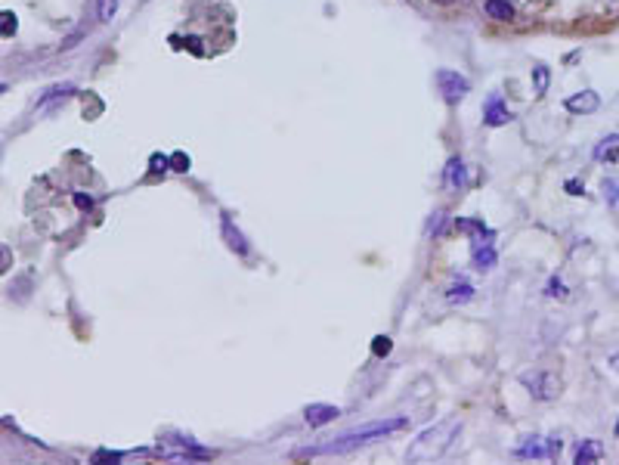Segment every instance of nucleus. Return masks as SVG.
<instances>
[{"label": "nucleus", "instance_id": "f257e3e1", "mask_svg": "<svg viewBox=\"0 0 619 465\" xmlns=\"http://www.w3.org/2000/svg\"><path fill=\"white\" fill-rule=\"evenodd\" d=\"M406 428V419H384V422H369V425L356 428V431H347V434L335 437V441L328 444H319V447H310V450H303V456H325V453H353L359 450V447L372 444L375 437H384L390 431H400Z\"/></svg>", "mask_w": 619, "mask_h": 465}, {"label": "nucleus", "instance_id": "f03ea898", "mask_svg": "<svg viewBox=\"0 0 619 465\" xmlns=\"http://www.w3.org/2000/svg\"><path fill=\"white\" fill-rule=\"evenodd\" d=\"M455 431H459V422H443V425L428 428L425 434H421L418 441L409 447V459L412 462H434V459H440L446 447L452 444Z\"/></svg>", "mask_w": 619, "mask_h": 465}, {"label": "nucleus", "instance_id": "7ed1b4c3", "mask_svg": "<svg viewBox=\"0 0 619 465\" xmlns=\"http://www.w3.org/2000/svg\"><path fill=\"white\" fill-rule=\"evenodd\" d=\"M437 87H440V93H443L446 103H459V99L468 97L471 81L464 78V75L452 72V69H440L437 72Z\"/></svg>", "mask_w": 619, "mask_h": 465}, {"label": "nucleus", "instance_id": "20e7f679", "mask_svg": "<svg viewBox=\"0 0 619 465\" xmlns=\"http://www.w3.org/2000/svg\"><path fill=\"white\" fill-rule=\"evenodd\" d=\"M520 382L527 385V391L536 400H554L557 391H561V382L551 372H527V376H520Z\"/></svg>", "mask_w": 619, "mask_h": 465}, {"label": "nucleus", "instance_id": "39448f33", "mask_svg": "<svg viewBox=\"0 0 619 465\" xmlns=\"http://www.w3.org/2000/svg\"><path fill=\"white\" fill-rule=\"evenodd\" d=\"M598 106H601V97L595 90H579L564 99V109L573 115H591V112H598Z\"/></svg>", "mask_w": 619, "mask_h": 465}, {"label": "nucleus", "instance_id": "423d86ee", "mask_svg": "<svg viewBox=\"0 0 619 465\" xmlns=\"http://www.w3.org/2000/svg\"><path fill=\"white\" fill-rule=\"evenodd\" d=\"M338 416H341V410H338L335 403H310L307 412H303L310 428H322V425H328V422H335Z\"/></svg>", "mask_w": 619, "mask_h": 465}, {"label": "nucleus", "instance_id": "0eeeda50", "mask_svg": "<svg viewBox=\"0 0 619 465\" xmlns=\"http://www.w3.org/2000/svg\"><path fill=\"white\" fill-rule=\"evenodd\" d=\"M443 183L449 192H459L464 183H468V168H464V162L459 155H452L446 162V171H443Z\"/></svg>", "mask_w": 619, "mask_h": 465}, {"label": "nucleus", "instance_id": "6e6552de", "mask_svg": "<svg viewBox=\"0 0 619 465\" xmlns=\"http://www.w3.org/2000/svg\"><path fill=\"white\" fill-rule=\"evenodd\" d=\"M511 109L502 103V97H489L486 109H483V124H489V128H502V124L511 121Z\"/></svg>", "mask_w": 619, "mask_h": 465}, {"label": "nucleus", "instance_id": "1a4fd4ad", "mask_svg": "<svg viewBox=\"0 0 619 465\" xmlns=\"http://www.w3.org/2000/svg\"><path fill=\"white\" fill-rule=\"evenodd\" d=\"M220 224H223L226 245H230V248L235 251V255H242V258L248 255V251H251V245L245 242V236H242V230H239V226H233V221H230V217H226V214H223V221H220Z\"/></svg>", "mask_w": 619, "mask_h": 465}, {"label": "nucleus", "instance_id": "9d476101", "mask_svg": "<svg viewBox=\"0 0 619 465\" xmlns=\"http://www.w3.org/2000/svg\"><path fill=\"white\" fill-rule=\"evenodd\" d=\"M601 456H604V444L601 441H582L579 447H576L573 462L576 465H591V462H598Z\"/></svg>", "mask_w": 619, "mask_h": 465}, {"label": "nucleus", "instance_id": "9b49d317", "mask_svg": "<svg viewBox=\"0 0 619 465\" xmlns=\"http://www.w3.org/2000/svg\"><path fill=\"white\" fill-rule=\"evenodd\" d=\"M595 158L598 162H610L616 165L619 162V133H610V137H604L595 146Z\"/></svg>", "mask_w": 619, "mask_h": 465}, {"label": "nucleus", "instance_id": "f8f14e48", "mask_svg": "<svg viewBox=\"0 0 619 465\" xmlns=\"http://www.w3.org/2000/svg\"><path fill=\"white\" fill-rule=\"evenodd\" d=\"M483 10H486V16L489 19H496V22H511L514 19V6L508 4V0H486Z\"/></svg>", "mask_w": 619, "mask_h": 465}, {"label": "nucleus", "instance_id": "ddd939ff", "mask_svg": "<svg viewBox=\"0 0 619 465\" xmlns=\"http://www.w3.org/2000/svg\"><path fill=\"white\" fill-rule=\"evenodd\" d=\"M471 298H474V289H471L468 279H455V283L449 285V292H446L449 304H464V301H471Z\"/></svg>", "mask_w": 619, "mask_h": 465}, {"label": "nucleus", "instance_id": "4468645a", "mask_svg": "<svg viewBox=\"0 0 619 465\" xmlns=\"http://www.w3.org/2000/svg\"><path fill=\"white\" fill-rule=\"evenodd\" d=\"M474 267L477 270H489V267H496V251H493V245H474Z\"/></svg>", "mask_w": 619, "mask_h": 465}, {"label": "nucleus", "instance_id": "2eb2a0df", "mask_svg": "<svg viewBox=\"0 0 619 465\" xmlns=\"http://www.w3.org/2000/svg\"><path fill=\"white\" fill-rule=\"evenodd\" d=\"M517 456H523V459H548V447H542L539 441H530L517 447Z\"/></svg>", "mask_w": 619, "mask_h": 465}, {"label": "nucleus", "instance_id": "dca6fc26", "mask_svg": "<svg viewBox=\"0 0 619 465\" xmlns=\"http://www.w3.org/2000/svg\"><path fill=\"white\" fill-rule=\"evenodd\" d=\"M548 81H551V72H548V65H532V90L539 93H545L548 90Z\"/></svg>", "mask_w": 619, "mask_h": 465}, {"label": "nucleus", "instance_id": "f3484780", "mask_svg": "<svg viewBox=\"0 0 619 465\" xmlns=\"http://www.w3.org/2000/svg\"><path fill=\"white\" fill-rule=\"evenodd\" d=\"M601 190H604V202L610 208H619V180L616 177H607L604 183H601Z\"/></svg>", "mask_w": 619, "mask_h": 465}, {"label": "nucleus", "instance_id": "a211bd4d", "mask_svg": "<svg viewBox=\"0 0 619 465\" xmlns=\"http://www.w3.org/2000/svg\"><path fill=\"white\" fill-rule=\"evenodd\" d=\"M16 28H19V22H16V16L10 10L0 13V38H13Z\"/></svg>", "mask_w": 619, "mask_h": 465}, {"label": "nucleus", "instance_id": "6ab92c4d", "mask_svg": "<svg viewBox=\"0 0 619 465\" xmlns=\"http://www.w3.org/2000/svg\"><path fill=\"white\" fill-rule=\"evenodd\" d=\"M72 84H59V87H50V93H44V97L38 99V106H47V103H53V99H59V97H72Z\"/></svg>", "mask_w": 619, "mask_h": 465}, {"label": "nucleus", "instance_id": "aec40b11", "mask_svg": "<svg viewBox=\"0 0 619 465\" xmlns=\"http://www.w3.org/2000/svg\"><path fill=\"white\" fill-rule=\"evenodd\" d=\"M96 10H99V22H112L118 13V0H96Z\"/></svg>", "mask_w": 619, "mask_h": 465}, {"label": "nucleus", "instance_id": "412c9836", "mask_svg": "<svg viewBox=\"0 0 619 465\" xmlns=\"http://www.w3.org/2000/svg\"><path fill=\"white\" fill-rule=\"evenodd\" d=\"M390 351H394V341H390L387 335H375V338H372V354H375V357H387Z\"/></svg>", "mask_w": 619, "mask_h": 465}, {"label": "nucleus", "instance_id": "4be33fe9", "mask_svg": "<svg viewBox=\"0 0 619 465\" xmlns=\"http://www.w3.org/2000/svg\"><path fill=\"white\" fill-rule=\"evenodd\" d=\"M545 295L548 298H567V289H564V283L557 276H551L548 279V289H545Z\"/></svg>", "mask_w": 619, "mask_h": 465}, {"label": "nucleus", "instance_id": "5701e85b", "mask_svg": "<svg viewBox=\"0 0 619 465\" xmlns=\"http://www.w3.org/2000/svg\"><path fill=\"white\" fill-rule=\"evenodd\" d=\"M443 224H446V214H443V211H434V217H430V224H428V233L440 236V233H443Z\"/></svg>", "mask_w": 619, "mask_h": 465}, {"label": "nucleus", "instance_id": "b1692460", "mask_svg": "<svg viewBox=\"0 0 619 465\" xmlns=\"http://www.w3.org/2000/svg\"><path fill=\"white\" fill-rule=\"evenodd\" d=\"M149 168H152V171H161V174H164L167 168H171V155H152V158H149Z\"/></svg>", "mask_w": 619, "mask_h": 465}, {"label": "nucleus", "instance_id": "393cba45", "mask_svg": "<svg viewBox=\"0 0 619 465\" xmlns=\"http://www.w3.org/2000/svg\"><path fill=\"white\" fill-rule=\"evenodd\" d=\"M171 168L174 171H189V155H183V152H177V155H171Z\"/></svg>", "mask_w": 619, "mask_h": 465}, {"label": "nucleus", "instance_id": "a878e982", "mask_svg": "<svg viewBox=\"0 0 619 465\" xmlns=\"http://www.w3.org/2000/svg\"><path fill=\"white\" fill-rule=\"evenodd\" d=\"M74 205H78L81 211H90V208H93V199L84 196V192H78V196H74Z\"/></svg>", "mask_w": 619, "mask_h": 465}, {"label": "nucleus", "instance_id": "bb28decb", "mask_svg": "<svg viewBox=\"0 0 619 465\" xmlns=\"http://www.w3.org/2000/svg\"><path fill=\"white\" fill-rule=\"evenodd\" d=\"M567 192H570V196H582L585 186H582L579 180H567Z\"/></svg>", "mask_w": 619, "mask_h": 465}, {"label": "nucleus", "instance_id": "cd10ccee", "mask_svg": "<svg viewBox=\"0 0 619 465\" xmlns=\"http://www.w3.org/2000/svg\"><path fill=\"white\" fill-rule=\"evenodd\" d=\"M6 261H10V255H6V248H0V267H4Z\"/></svg>", "mask_w": 619, "mask_h": 465}, {"label": "nucleus", "instance_id": "c85d7f7f", "mask_svg": "<svg viewBox=\"0 0 619 465\" xmlns=\"http://www.w3.org/2000/svg\"><path fill=\"white\" fill-rule=\"evenodd\" d=\"M430 4H440V6H452L455 0H430Z\"/></svg>", "mask_w": 619, "mask_h": 465}, {"label": "nucleus", "instance_id": "c756f323", "mask_svg": "<svg viewBox=\"0 0 619 465\" xmlns=\"http://www.w3.org/2000/svg\"><path fill=\"white\" fill-rule=\"evenodd\" d=\"M613 434H616V437H619V419H616V428H613Z\"/></svg>", "mask_w": 619, "mask_h": 465}, {"label": "nucleus", "instance_id": "7c9ffc66", "mask_svg": "<svg viewBox=\"0 0 619 465\" xmlns=\"http://www.w3.org/2000/svg\"><path fill=\"white\" fill-rule=\"evenodd\" d=\"M4 90H6V84H0V93H4Z\"/></svg>", "mask_w": 619, "mask_h": 465}]
</instances>
